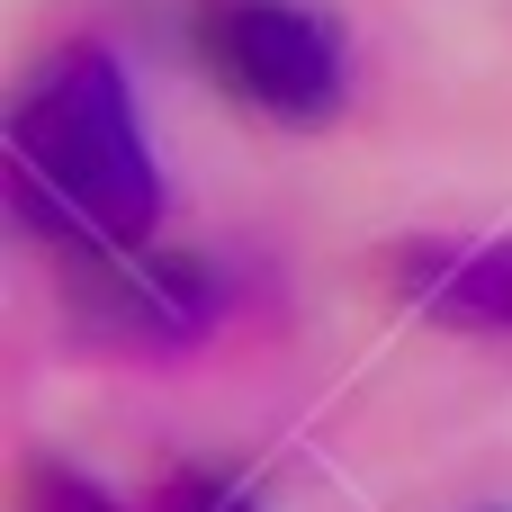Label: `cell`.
<instances>
[{"label":"cell","mask_w":512,"mask_h":512,"mask_svg":"<svg viewBox=\"0 0 512 512\" xmlns=\"http://www.w3.org/2000/svg\"><path fill=\"white\" fill-rule=\"evenodd\" d=\"M9 198L72 261H135L162 234V171L108 45H54L9 99Z\"/></svg>","instance_id":"cell-1"},{"label":"cell","mask_w":512,"mask_h":512,"mask_svg":"<svg viewBox=\"0 0 512 512\" xmlns=\"http://www.w3.org/2000/svg\"><path fill=\"white\" fill-rule=\"evenodd\" d=\"M189 45L270 126H333L351 99L342 27L315 0H189Z\"/></svg>","instance_id":"cell-2"},{"label":"cell","mask_w":512,"mask_h":512,"mask_svg":"<svg viewBox=\"0 0 512 512\" xmlns=\"http://www.w3.org/2000/svg\"><path fill=\"white\" fill-rule=\"evenodd\" d=\"M414 306L468 333H512V234L504 243H441L414 261Z\"/></svg>","instance_id":"cell-3"},{"label":"cell","mask_w":512,"mask_h":512,"mask_svg":"<svg viewBox=\"0 0 512 512\" xmlns=\"http://www.w3.org/2000/svg\"><path fill=\"white\" fill-rule=\"evenodd\" d=\"M36 512H117V504H108L90 477H45V486H36Z\"/></svg>","instance_id":"cell-4"},{"label":"cell","mask_w":512,"mask_h":512,"mask_svg":"<svg viewBox=\"0 0 512 512\" xmlns=\"http://www.w3.org/2000/svg\"><path fill=\"white\" fill-rule=\"evenodd\" d=\"M162 512H252L234 486H216V477H189V486H171L162 495Z\"/></svg>","instance_id":"cell-5"}]
</instances>
